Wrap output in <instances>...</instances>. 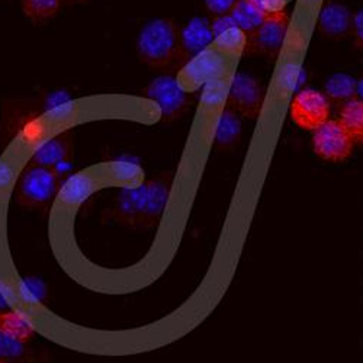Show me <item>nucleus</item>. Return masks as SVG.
I'll list each match as a JSON object with an SVG mask.
<instances>
[{"instance_id": "obj_7", "label": "nucleus", "mask_w": 363, "mask_h": 363, "mask_svg": "<svg viewBox=\"0 0 363 363\" xmlns=\"http://www.w3.org/2000/svg\"><path fill=\"white\" fill-rule=\"evenodd\" d=\"M288 23L289 16L285 11L267 15L256 31L247 35L249 43L246 52L262 54L272 58L278 57L288 33Z\"/></svg>"}, {"instance_id": "obj_8", "label": "nucleus", "mask_w": 363, "mask_h": 363, "mask_svg": "<svg viewBox=\"0 0 363 363\" xmlns=\"http://www.w3.org/2000/svg\"><path fill=\"white\" fill-rule=\"evenodd\" d=\"M264 92L260 83L249 74L237 73L230 82L225 106L235 111L240 116L256 118L262 112Z\"/></svg>"}, {"instance_id": "obj_11", "label": "nucleus", "mask_w": 363, "mask_h": 363, "mask_svg": "<svg viewBox=\"0 0 363 363\" xmlns=\"http://www.w3.org/2000/svg\"><path fill=\"white\" fill-rule=\"evenodd\" d=\"M73 155V140L69 133L57 134L44 141L31 157V163L50 167L63 174V166L70 164Z\"/></svg>"}, {"instance_id": "obj_6", "label": "nucleus", "mask_w": 363, "mask_h": 363, "mask_svg": "<svg viewBox=\"0 0 363 363\" xmlns=\"http://www.w3.org/2000/svg\"><path fill=\"white\" fill-rule=\"evenodd\" d=\"M328 98L314 89H304L294 96L291 102V118L306 131H315L330 119Z\"/></svg>"}, {"instance_id": "obj_17", "label": "nucleus", "mask_w": 363, "mask_h": 363, "mask_svg": "<svg viewBox=\"0 0 363 363\" xmlns=\"http://www.w3.org/2000/svg\"><path fill=\"white\" fill-rule=\"evenodd\" d=\"M356 80L347 74H333L325 83V96L330 102L346 104L356 98Z\"/></svg>"}, {"instance_id": "obj_10", "label": "nucleus", "mask_w": 363, "mask_h": 363, "mask_svg": "<svg viewBox=\"0 0 363 363\" xmlns=\"http://www.w3.org/2000/svg\"><path fill=\"white\" fill-rule=\"evenodd\" d=\"M214 34L213 47H216L224 55H241L247 51L249 37L247 34L237 26L231 15L216 16L211 22Z\"/></svg>"}, {"instance_id": "obj_21", "label": "nucleus", "mask_w": 363, "mask_h": 363, "mask_svg": "<svg viewBox=\"0 0 363 363\" xmlns=\"http://www.w3.org/2000/svg\"><path fill=\"white\" fill-rule=\"evenodd\" d=\"M28 343H22L16 339H12L4 333H0V356L4 359H13V360H28L31 359L29 353Z\"/></svg>"}, {"instance_id": "obj_19", "label": "nucleus", "mask_w": 363, "mask_h": 363, "mask_svg": "<svg viewBox=\"0 0 363 363\" xmlns=\"http://www.w3.org/2000/svg\"><path fill=\"white\" fill-rule=\"evenodd\" d=\"M230 84L225 83L224 77L211 80L203 86V92L201 96V104L208 111H216L221 105L227 104Z\"/></svg>"}, {"instance_id": "obj_13", "label": "nucleus", "mask_w": 363, "mask_h": 363, "mask_svg": "<svg viewBox=\"0 0 363 363\" xmlns=\"http://www.w3.org/2000/svg\"><path fill=\"white\" fill-rule=\"evenodd\" d=\"M320 33L328 38H345L352 33V16L346 6L331 4L318 16Z\"/></svg>"}, {"instance_id": "obj_29", "label": "nucleus", "mask_w": 363, "mask_h": 363, "mask_svg": "<svg viewBox=\"0 0 363 363\" xmlns=\"http://www.w3.org/2000/svg\"><path fill=\"white\" fill-rule=\"evenodd\" d=\"M2 360H4V357H2V356H0V362H2Z\"/></svg>"}, {"instance_id": "obj_5", "label": "nucleus", "mask_w": 363, "mask_h": 363, "mask_svg": "<svg viewBox=\"0 0 363 363\" xmlns=\"http://www.w3.org/2000/svg\"><path fill=\"white\" fill-rule=\"evenodd\" d=\"M354 148V141L340 124L339 119H328L324 125L314 131L313 150L324 162L342 163L347 160Z\"/></svg>"}, {"instance_id": "obj_23", "label": "nucleus", "mask_w": 363, "mask_h": 363, "mask_svg": "<svg viewBox=\"0 0 363 363\" xmlns=\"http://www.w3.org/2000/svg\"><path fill=\"white\" fill-rule=\"evenodd\" d=\"M235 4L237 0H205L206 9L214 16L228 15Z\"/></svg>"}, {"instance_id": "obj_28", "label": "nucleus", "mask_w": 363, "mask_h": 363, "mask_svg": "<svg viewBox=\"0 0 363 363\" xmlns=\"http://www.w3.org/2000/svg\"><path fill=\"white\" fill-rule=\"evenodd\" d=\"M70 4H80V2H86V0H67Z\"/></svg>"}, {"instance_id": "obj_14", "label": "nucleus", "mask_w": 363, "mask_h": 363, "mask_svg": "<svg viewBox=\"0 0 363 363\" xmlns=\"http://www.w3.org/2000/svg\"><path fill=\"white\" fill-rule=\"evenodd\" d=\"M241 138V119L240 115L231 108L225 106L220 115L216 128L214 144L221 151L234 148Z\"/></svg>"}, {"instance_id": "obj_12", "label": "nucleus", "mask_w": 363, "mask_h": 363, "mask_svg": "<svg viewBox=\"0 0 363 363\" xmlns=\"http://www.w3.org/2000/svg\"><path fill=\"white\" fill-rule=\"evenodd\" d=\"M213 43V28H211V22L205 18H192L184 29H180V47L184 62H188L192 57L209 48Z\"/></svg>"}, {"instance_id": "obj_27", "label": "nucleus", "mask_w": 363, "mask_h": 363, "mask_svg": "<svg viewBox=\"0 0 363 363\" xmlns=\"http://www.w3.org/2000/svg\"><path fill=\"white\" fill-rule=\"evenodd\" d=\"M0 363H31V359L28 360H13V359H4Z\"/></svg>"}, {"instance_id": "obj_2", "label": "nucleus", "mask_w": 363, "mask_h": 363, "mask_svg": "<svg viewBox=\"0 0 363 363\" xmlns=\"http://www.w3.org/2000/svg\"><path fill=\"white\" fill-rule=\"evenodd\" d=\"M137 51L141 62L151 69H170L184 62L180 29L172 19H155L140 33Z\"/></svg>"}, {"instance_id": "obj_22", "label": "nucleus", "mask_w": 363, "mask_h": 363, "mask_svg": "<svg viewBox=\"0 0 363 363\" xmlns=\"http://www.w3.org/2000/svg\"><path fill=\"white\" fill-rule=\"evenodd\" d=\"M264 16L285 11L286 0H249Z\"/></svg>"}, {"instance_id": "obj_15", "label": "nucleus", "mask_w": 363, "mask_h": 363, "mask_svg": "<svg viewBox=\"0 0 363 363\" xmlns=\"http://www.w3.org/2000/svg\"><path fill=\"white\" fill-rule=\"evenodd\" d=\"M339 121L354 144L363 145V101L354 98L343 104L339 112Z\"/></svg>"}, {"instance_id": "obj_24", "label": "nucleus", "mask_w": 363, "mask_h": 363, "mask_svg": "<svg viewBox=\"0 0 363 363\" xmlns=\"http://www.w3.org/2000/svg\"><path fill=\"white\" fill-rule=\"evenodd\" d=\"M352 35L356 47L363 51V11L356 12L352 18Z\"/></svg>"}, {"instance_id": "obj_1", "label": "nucleus", "mask_w": 363, "mask_h": 363, "mask_svg": "<svg viewBox=\"0 0 363 363\" xmlns=\"http://www.w3.org/2000/svg\"><path fill=\"white\" fill-rule=\"evenodd\" d=\"M170 191V176H160L137 186L124 188L119 192L109 217L134 228L156 227L164 214Z\"/></svg>"}, {"instance_id": "obj_9", "label": "nucleus", "mask_w": 363, "mask_h": 363, "mask_svg": "<svg viewBox=\"0 0 363 363\" xmlns=\"http://www.w3.org/2000/svg\"><path fill=\"white\" fill-rule=\"evenodd\" d=\"M145 96L157 104L163 121L179 118L189 106L188 94L169 76L157 77L145 89Z\"/></svg>"}, {"instance_id": "obj_18", "label": "nucleus", "mask_w": 363, "mask_h": 363, "mask_svg": "<svg viewBox=\"0 0 363 363\" xmlns=\"http://www.w3.org/2000/svg\"><path fill=\"white\" fill-rule=\"evenodd\" d=\"M230 15L237 23V26L240 29H243L247 35L253 34L266 18L256 6H253L249 2V0H237V4L231 9Z\"/></svg>"}, {"instance_id": "obj_3", "label": "nucleus", "mask_w": 363, "mask_h": 363, "mask_svg": "<svg viewBox=\"0 0 363 363\" xmlns=\"http://www.w3.org/2000/svg\"><path fill=\"white\" fill-rule=\"evenodd\" d=\"M62 191V174L57 170L29 162L21 172L15 192L16 201L33 209L48 208Z\"/></svg>"}, {"instance_id": "obj_4", "label": "nucleus", "mask_w": 363, "mask_h": 363, "mask_svg": "<svg viewBox=\"0 0 363 363\" xmlns=\"http://www.w3.org/2000/svg\"><path fill=\"white\" fill-rule=\"evenodd\" d=\"M225 72V55L211 45L209 48L188 60L185 66L177 72L176 82L186 94H192L211 80L224 77Z\"/></svg>"}, {"instance_id": "obj_20", "label": "nucleus", "mask_w": 363, "mask_h": 363, "mask_svg": "<svg viewBox=\"0 0 363 363\" xmlns=\"http://www.w3.org/2000/svg\"><path fill=\"white\" fill-rule=\"evenodd\" d=\"M62 0H23L25 15L34 22H44L55 16Z\"/></svg>"}, {"instance_id": "obj_25", "label": "nucleus", "mask_w": 363, "mask_h": 363, "mask_svg": "<svg viewBox=\"0 0 363 363\" xmlns=\"http://www.w3.org/2000/svg\"><path fill=\"white\" fill-rule=\"evenodd\" d=\"M356 98L363 101V77L356 83Z\"/></svg>"}, {"instance_id": "obj_26", "label": "nucleus", "mask_w": 363, "mask_h": 363, "mask_svg": "<svg viewBox=\"0 0 363 363\" xmlns=\"http://www.w3.org/2000/svg\"><path fill=\"white\" fill-rule=\"evenodd\" d=\"M5 310H8V306H6V301H5L4 294L0 292V311H5Z\"/></svg>"}, {"instance_id": "obj_16", "label": "nucleus", "mask_w": 363, "mask_h": 363, "mask_svg": "<svg viewBox=\"0 0 363 363\" xmlns=\"http://www.w3.org/2000/svg\"><path fill=\"white\" fill-rule=\"evenodd\" d=\"M0 333L22 343H29L34 337V327L21 314L5 310L0 311Z\"/></svg>"}]
</instances>
